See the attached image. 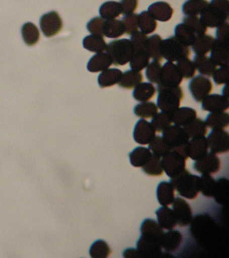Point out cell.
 Masks as SVG:
<instances>
[{"mask_svg":"<svg viewBox=\"0 0 229 258\" xmlns=\"http://www.w3.org/2000/svg\"><path fill=\"white\" fill-rule=\"evenodd\" d=\"M149 144L148 149L152 152L154 155L160 159L172 151V148L169 146L168 143L165 141L163 137L160 136H156L155 138Z\"/></svg>","mask_w":229,"mask_h":258,"instance_id":"cell-41","label":"cell"},{"mask_svg":"<svg viewBox=\"0 0 229 258\" xmlns=\"http://www.w3.org/2000/svg\"><path fill=\"white\" fill-rule=\"evenodd\" d=\"M206 0H188L182 7V11L186 16H197L203 12L209 5Z\"/></svg>","mask_w":229,"mask_h":258,"instance_id":"cell-35","label":"cell"},{"mask_svg":"<svg viewBox=\"0 0 229 258\" xmlns=\"http://www.w3.org/2000/svg\"><path fill=\"white\" fill-rule=\"evenodd\" d=\"M183 79L177 66L173 62L168 61L161 69V81L159 84L168 87H175L181 84Z\"/></svg>","mask_w":229,"mask_h":258,"instance_id":"cell-12","label":"cell"},{"mask_svg":"<svg viewBox=\"0 0 229 258\" xmlns=\"http://www.w3.org/2000/svg\"><path fill=\"white\" fill-rule=\"evenodd\" d=\"M40 27L46 37H51L61 31L63 22L59 14L55 11H52L41 17Z\"/></svg>","mask_w":229,"mask_h":258,"instance_id":"cell-11","label":"cell"},{"mask_svg":"<svg viewBox=\"0 0 229 258\" xmlns=\"http://www.w3.org/2000/svg\"><path fill=\"white\" fill-rule=\"evenodd\" d=\"M193 62L200 74L206 76L212 77L217 69V66L212 61L210 57L205 55L196 54Z\"/></svg>","mask_w":229,"mask_h":258,"instance_id":"cell-29","label":"cell"},{"mask_svg":"<svg viewBox=\"0 0 229 258\" xmlns=\"http://www.w3.org/2000/svg\"><path fill=\"white\" fill-rule=\"evenodd\" d=\"M163 138L168 143L172 150L179 152L185 157L186 147L190 138L183 127L178 125H170L163 131Z\"/></svg>","mask_w":229,"mask_h":258,"instance_id":"cell-5","label":"cell"},{"mask_svg":"<svg viewBox=\"0 0 229 258\" xmlns=\"http://www.w3.org/2000/svg\"><path fill=\"white\" fill-rule=\"evenodd\" d=\"M99 13L104 20H113L122 13L121 4L114 1L106 2L101 6Z\"/></svg>","mask_w":229,"mask_h":258,"instance_id":"cell-36","label":"cell"},{"mask_svg":"<svg viewBox=\"0 0 229 258\" xmlns=\"http://www.w3.org/2000/svg\"><path fill=\"white\" fill-rule=\"evenodd\" d=\"M220 161L216 154L208 152L202 159L193 164V169L201 174H215L220 169Z\"/></svg>","mask_w":229,"mask_h":258,"instance_id":"cell-13","label":"cell"},{"mask_svg":"<svg viewBox=\"0 0 229 258\" xmlns=\"http://www.w3.org/2000/svg\"><path fill=\"white\" fill-rule=\"evenodd\" d=\"M112 61L108 53L101 52L94 55L88 62L87 68L91 73L104 71L112 66Z\"/></svg>","mask_w":229,"mask_h":258,"instance_id":"cell-24","label":"cell"},{"mask_svg":"<svg viewBox=\"0 0 229 258\" xmlns=\"http://www.w3.org/2000/svg\"><path fill=\"white\" fill-rule=\"evenodd\" d=\"M156 131L151 123L144 119H140L135 125L133 131V138L138 144L147 145L155 138Z\"/></svg>","mask_w":229,"mask_h":258,"instance_id":"cell-16","label":"cell"},{"mask_svg":"<svg viewBox=\"0 0 229 258\" xmlns=\"http://www.w3.org/2000/svg\"><path fill=\"white\" fill-rule=\"evenodd\" d=\"M174 187L170 182L163 181L158 185L157 190V199L160 204L163 207L172 205L175 199Z\"/></svg>","mask_w":229,"mask_h":258,"instance_id":"cell-22","label":"cell"},{"mask_svg":"<svg viewBox=\"0 0 229 258\" xmlns=\"http://www.w3.org/2000/svg\"><path fill=\"white\" fill-rule=\"evenodd\" d=\"M199 182L200 177L191 174L186 169L170 179V183L174 186L178 195L189 200L196 199L198 197L200 192Z\"/></svg>","mask_w":229,"mask_h":258,"instance_id":"cell-2","label":"cell"},{"mask_svg":"<svg viewBox=\"0 0 229 258\" xmlns=\"http://www.w3.org/2000/svg\"><path fill=\"white\" fill-rule=\"evenodd\" d=\"M125 33V28L121 20H106L103 27V35L108 38L115 39Z\"/></svg>","mask_w":229,"mask_h":258,"instance_id":"cell-32","label":"cell"},{"mask_svg":"<svg viewBox=\"0 0 229 258\" xmlns=\"http://www.w3.org/2000/svg\"><path fill=\"white\" fill-rule=\"evenodd\" d=\"M156 214L159 224L163 229L172 230L177 225V220L172 209L163 206L156 212Z\"/></svg>","mask_w":229,"mask_h":258,"instance_id":"cell-23","label":"cell"},{"mask_svg":"<svg viewBox=\"0 0 229 258\" xmlns=\"http://www.w3.org/2000/svg\"><path fill=\"white\" fill-rule=\"evenodd\" d=\"M176 66L179 70L180 74L186 79L193 78L196 74V69L194 63L188 58L179 60L177 61Z\"/></svg>","mask_w":229,"mask_h":258,"instance_id":"cell-51","label":"cell"},{"mask_svg":"<svg viewBox=\"0 0 229 258\" xmlns=\"http://www.w3.org/2000/svg\"><path fill=\"white\" fill-rule=\"evenodd\" d=\"M183 128L190 139L200 136H205L207 133L205 122L201 118H195L190 123L184 126Z\"/></svg>","mask_w":229,"mask_h":258,"instance_id":"cell-39","label":"cell"},{"mask_svg":"<svg viewBox=\"0 0 229 258\" xmlns=\"http://www.w3.org/2000/svg\"><path fill=\"white\" fill-rule=\"evenodd\" d=\"M148 37L142 32L137 31L132 34L131 37V42L134 47V52L143 51L145 50Z\"/></svg>","mask_w":229,"mask_h":258,"instance_id":"cell-54","label":"cell"},{"mask_svg":"<svg viewBox=\"0 0 229 258\" xmlns=\"http://www.w3.org/2000/svg\"><path fill=\"white\" fill-rule=\"evenodd\" d=\"M138 15L135 13L125 15L122 19V23L125 28V33L131 35L138 31Z\"/></svg>","mask_w":229,"mask_h":258,"instance_id":"cell-53","label":"cell"},{"mask_svg":"<svg viewBox=\"0 0 229 258\" xmlns=\"http://www.w3.org/2000/svg\"><path fill=\"white\" fill-rule=\"evenodd\" d=\"M228 31L229 24L228 22H225L222 25L217 27L215 31V40L223 44H228Z\"/></svg>","mask_w":229,"mask_h":258,"instance_id":"cell-57","label":"cell"},{"mask_svg":"<svg viewBox=\"0 0 229 258\" xmlns=\"http://www.w3.org/2000/svg\"><path fill=\"white\" fill-rule=\"evenodd\" d=\"M157 89L150 83H140L135 87L133 97L140 102H146L155 97Z\"/></svg>","mask_w":229,"mask_h":258,"instance_id":"cell-30","label":"cell"},{"mask_svg":"<svg viewBox=\"0 0 229 258\" xmlns=\"http://www.w3.org/2000/svg\"><path fill=\"white\" fill-rule=\"evenodd\" d=\"M202 102V110L210 112H223L229 107L228 99L217 94L208 95Z\"/></svg>","mask_w":229,"mask_h":258,"instance_id":"cell-17","label":"cell"},{"mask_svg":"<svg viewBox=\"0 0 229 258\" xmlns=\"http://www.w3.org/2000/svg\"><path fill=\"white\" fill-rule=\"evenodd\" d=\"M228 180L221 178L215 181L213 197L215 202L219 205H225L228 202Z\"/></svg>","mask_w":229,"mask_h":258,"instance_id":"cell-37","label":"cell"},{"mask_svg":"<svg viewBox=\"0 0 229 258\" xmlns=\"http://www.w3.org/2000/svg\"><path fill=\"white\" fill-rule=\"evenodd\" d=\"M163 39L159 35H154L147 39L145 51L149 57L155 61H161L163 60L161 54V43Z\"/></svg>","mask_w":229,"mask_h":258,"instance_id":"cell-34","label":"cell"},{"mask_svg":"<svg viewBox=\"0 0 229 258\" xmlns=\"http://www.w3.org/2000/svg\"><path fill=\"white\" fill-rule=\"evenodd\" d=\"M161 240L157 237L141 235L137 242V249L142 257H160L163 254Z\"/></svg>","mask_w":229,"mask_h":258,"instance_id":"cell-8","label":"cell"},{"mask_svg":"<svg viewBox=\"0 0 229 258\" xmlns=\"http://www.w3.org/2000/svg\"><path fill=\"white\" fill-rule=\"evenodd\" d=\"M157 106L162 112L172 114L180 107L183 99V91L179 86L168 87L158 84Z\"/></svg>","mask_w":229,"mask_h":258,"instance_id":"cell-3","label":"cell"},{"mask_svg":"<svg viewBox=\"0 0 229 258\" xmlns=\"http://www.w3.org/2000/svg\"><path fill=\"white\" fill-rule=\"evenodd\" d=\"M228 44H223L215 40L211 50L210 59L216 66L220 67H228Z\"/></svg>","mask_w":229,"mask_h":258,"instance_id":"cell-19","label":"cell"},{"mask_svg":"<svg viewBox=\"0 0 229 258\" xmlns=\"http://www.w3.org/2000/svg\"><path fill=\"white\" fill-rule=\"evenodd\" d=\"M183 22L196 36L204 35L207 30L205 24L197 16H186L183 19Z\"/></svg>","mask_w":229,"mask_h":258,"instance_id":"cell-47","label":"cell"},{"mask_svg":"<svg viewBox=\"0 0 229 258\" xmlns=\"http://www.w3.org/2000/svg\"><path fill=\"white\" fill-rule=\"evenodd\" d=\"M147 67L145 75L147 80L153 84H159L161 81V69H162L161 64L159 61L154 60Z\"/></svg>","mask_w":229,"mask_h":258,"instance_id":"cell-52","label":"cell"},{"mask_svg":"<svg viewBox=\"0 0 229 258\" xmlns=\"http://www.w3.org/2000/svg\"><path fill=\"white\" fill-rule=\"evenodd\" d=\"M213 80L217 85L226 84L228 83V67H221L215 70L213 75Z\"/></svg>","mask_w":229,"mask_h":258,"instance_id":"cell-56","label":"cell"},{"mask_svg":"<svg viewBox=\"0 0 229 258\" xmlns=\"http://www.w3.org/2000/svg\"><path fill=\"white\" fill-rule=\"evenodd\" d=\"M83 45L86 50L95 53H101L106 51L107 45L103 36L89 35L83 41Z\"/></svg>","mask_w":229,"mask_h":258,"instance_id":"cell-31","label":"cell"},{"mask_svg":"<svg viewBox=\"0 0 229 258\" xmlns=\"http://www.w3.org/2000/svg\"><path fill=\"white\" fill-rule=\"evenodd\" d=\"M123 257L127 258H138L142 257V254L138 249L135 248H127L123 251Z\"/></svg>","mask_w":229,"mask_h":258,"instance_id":"cell-59","label":"cell"},{"mask_svg":"<svg viewBox=\"0 0 229 258\" xmlns=\"http://www.w3.org/2000/svg\"><path fill=\"white\" fill-rule=\"evenodd\" d=\"M22 35L24 42L29 46H33L38 42L40 33L37 26L33 23H26L22 26Z\"/></svg>","mask_w":229,"mask_h":258,"instance_id":"cell-42","label":"cell"},{"mask_svg":"<svg viewBox=\"0 0 229 258\" xmlns=\"http://www.w3.org/2000/svg\"><path fill=\"white\" fill-rule=\"evenodd\" d=\"M142 80L143 77L140 72L131 70L122 74L121 80L118 84L120 87L125 88V89H131L140 84Z\"/></svg>","mask_w":229,"mask_h":258,"instance_id":"cell-33","label":"cell"},{"mask_svg":"<svg viewBox=\"0 0 229 258\" xmlns=\"http://www.w3.org/2000/svg\"><path fill=\"white\" fill-rule=\"evenodd\" d=\"M152 155L153 154L149 149L144 147H138L129 153V161L132 166L142 167L149 161Z\"/></svg>","mask_w":229,"mask_h":258,"instance_id":"cell-26","label":"cell"},{"mask_svg":"<svg viewBox=\"0 0 229 258\" xmlns=\"http://www.w3.org/2000/svg\"><path fill=\"white\" fill-rule=\"evenodd\" d=\"M172 207L177 224L180 227H186L190 224L192 220L193 213L190 205L185 199L176 198L172 203Z\"/></svg>","mask_w":229,"mask_h":258,"instance_id":"cell-15","label":"cell"},{"mask_svg":"<svg viewBox=\"0 0 229 258\" xmlns=\"http://www.w3.org/2000/svg\"><path fill=\"white\" fill-rule=\"evenodd\" d=\"M183 240V234L179 231L172 229L163 233L161 240V246L167 252H174L179 248Z\"/></svg>","mask_w":229,"mask_h":258,"instance_id":"cell-20","label":"cell"},{"mask_svg":"<svg viewBox=\"0 0 229 258\" xmlns=\"http://www.w3.org/2000/svg\"><path fill=\"white\" fill-rule=\"evenodd\" d=\"M215 181L216 180L210 176V174H202V176L200 177V182H199L200 191L204 197H213Z\"/></svg>","mask_w":229,"mask_h":258,"instance_id":"cell-49","label":"cell"},{"mask_svg":"<svg viewBox=\"0 0 229 258\" xmlns=\"http://www.w3.org/2000/svg\"><path fill=\"white\" fill-rule=\"evenodd\" d=\"M206 126L212 130L224 129L228 127L229 115L228 113L223 112H211L206 116L205 120Z\"/></svg>","mask_w":229,"mask_h":258,"instance_id":"cell-27","label":"cell"},{"mask_svg":"<svg viewBox=\"0 0 229 258\" xmlns=\"http://www.w3.org/2000/svg\"><path fill=\"white\" fill-rule=\"evenodd\" d=\"M148 12L156 20L165 22L172 19L174 9L168 3L158 2L149 6Z\"/></svg>","mask_w":229,"mask_h":258,"instance_id":"cell-18","label":"cell"},{"mask_svg":"<svg viewBox=\"0 0 229 258\" xmlns=\"http://www.w3.org/2000/svg\"><path fill=\"white\" fill-rule=\"evenodd\" d=\"M138 28L142 33L147 35L156 31L157 22L155 19L149 14L148 11H142L138 16Z\"/></svg>","mask_w":229,"mask_h":258,"instance_id":"cell-43","label":"cell"},{"mask_svg":"<svg viewBox=\"0 0 229 258\" xmlns=\"http://www.w3.org/2000/svg\"><path fill=\"white\" fill-rule=\"evenodd\" d=\"M206 139L209 148L213 153L221 154L228 152V133L224 130H213Z\"/></svg>","mask_w":229,"mask_h":258,"instance_id":"cell-10","label":"cell"},{"mask_svg":"<svg viewBox=\"0 0 229 258\" xmlns=\"http://www.w3.org/2000/svg\"><path fill=\"white\" fill-rule=\"evenodd\" d=\"M122 13L124 15L134 13L138 7V0H121Z\"/></svg>","mask_w":229,"mask_h":258,"instance_id":"cell-58","label":"cell"},{"mask_svg":"<svg viewBox=\"0 0 229 258\" xmlns=\"http://www.w3.org/2000/svg\"><path fill=\"white\" fill-rule=\"evenodd\" d=\"M172 123L171 114L164 112L157 113L152 118L151 122V125L158 133H161L164 131L167 127L170 126Z\"/></svg>","mask_w":229,"mask_h":258,"instance_id":"cell-50","label":"cell"},{"mask_svg":"<svg viewBox=\"0 0 229 258\" xmlns=\"http://www.w3.org/2000/svg\"><path fill=\"white\" fill-rule=\"evenodd\" d=\"M228 0H211L200 14V20L206 27L217 28L228 19Z\"/></svg>","mask_w":229,"mask_h":258,"instance_id":"cell-1","label":"cell"},{"mask_svg":"<svg viewBox=\"0 0 229 258\" xmlns=\"http://www.w3.org/2000/svg\"><path fill=\"white\" fill-rule=\"evenodd\" d=\"M140 232H141V235L157 237V238L161 239L163 233H164V231L159 223H157L155 220L147 218L142 222L141 226H140Z\"/></svg>","mask_w":229,"mask_h":258,"instance_id":"cell-40","label":"cell"},{"mask_svg":"<svg viewBox=\"0 0 229 258\" xmlns=\"http://www.w3.org/2000/svg\"><path fill=\"white\" fill-rule=\"evenodd\" d=\"M142 171H143L145 174L149 175V176H162L164 170H163V169L161 159L153 154L149 161L142 167Z\"/></svg>","mask_w":229,"mask_h":258,"instance_id":"cell-48","label":"cell"},{"mask_svg":"<svg viewBox=\"0 0 229 258\" xmlns=\"http://www.w3.org/2000/svg\"><path fill=\"white\" fill-rule=\"evenodd\" d=\"M222 94L224 97H226V99H228L229 93H228V84H226V86H224V89L222 90Z\"/></svg>","mask_w":229,"mask_h":258,"instance_id":"cell-60","label":"cell"},{"mask_svg":"<svg viewBox=\"0 0 229 258\" xmlns=\"http://www.w3.org/2000/svg\"><path fill=\"white\" fill-rule=\"evenodd\" d=\"M215 41V39L211 35H206L205 34L197 35L194 42L191 46L193 52L199 55H205L211 51Z\"/></svg>","mask_w":229,"mask_h":258,"instance_id":"cell-25","label":"cell"},{"mask_svg":"<svg viewBox=\"0 0 229 258\" xmlns=\"http://www.w3.org/2000/svg\"><path fill=\"white\" fill-rule=\"evenodd\" d=\"M175 37L182 44L189 47L192 46L196 35L190 28L183 23L176 26Z\"/></svg>","mask_w":229,"mask_h":258,"instance_id":"cell-38","label":"cell"},{"mask_svg":"<svg viewBox=\"0 0 229 258\" xmlns=\"http://www.w3.org/2000/svg\"><path fill=\"white\" fill-rule=\"evenodd\" d=\"M161 54L168 61H178L188 58L191 54L190 49L182 44L176 37H170L162 41Z\"/></svg>","mask_w":229,"mask_h":258,"instance_id":"cell-6","label":"cell"},{"mask_svg":"<svg viewBox=\"0 0 229 258\" xmlns=\"http://www.w3.org/2000/svg\"><path fill=\"white\" fill-rule=\"evenodd\" d=\"M90 255L93 258H106L111 254L108 243L103 240L95 241L90 248Z\"/></svg>","mask_w":229,"mask_h":258,"instance_id":"cell-46","label":"cell"},{"mask_svg":"<svg viewBox=\"0 0 229 258\" xmlns=\"http://www.w3.org/2000/svg\"><path fill=\"white\" fill-rule=\"evenodd\" d=\"M197 116L196 111L191 107H178L171 114L172 123L176 125L184 127L195 119Z\"/></svg>","mask_w":229,"mask_h":258,"instance_id":"cell-21","label":"cell"},{"mask_svg":"<svg viewBox=\"0 0 229 258\" xmlns=\"http://www.w3.org/2000/svg\"><path fill=\"white\" fill-rule=\"evenodd\" d=\"M159 107L153 102H142L134 107V112L138 117L153 118L157 114Z\"/></svg>","mask_w":229,"mask_h":258,"instance_id":"cell-44","label":"cell"},{"mask_svg":"<svg viewBox=\"0 0 229 258\" xmlns=\"http://www.w3.org/2000/svg\"><path fill=\"white\" fill-rule=\"evenodd\" d=\"M150 57L145 50L134 52L131 56L130 67L135 71H141L149 65Z\"/></svg>","mask_w":229,"mask_h":258,"instance_id":"cell-45","label":"cell"},{"mask_svg":"<svg viewBox=\"0 0 229 258\" xmlns=\"http://www.w3.org/2000/svg\"><path fill=\"white\" fill-rule=\"evenodd\" d=\"M209 146L205 136L193 137L189 140L186 147L187 157L196 161L202 159L208 153Z\"/></svg>","mask_w":229,"mask_h":258,"instance_id":"cell-14","label":"cell"},{"mask_svg":"<svg viewBox=\"0 0 229 258\" xmlns=\"http://www.w3.org/2000/svg\"><path fill=\"white\" fill-rule=\"evenodd\" d=\"M107 53L115 66H124L130 61L134 50L129 39H122L112 41L107 46Z\"/></svg>","mask_w":229,"mask_h":258,"instance_id":"cell-4","label":"cell"},{"mask_svg":"<svg viewBox=\"0 0 229 258\" xmlns=\"http://www.w3.org/2000/svg\"><path fill=\"white\" fill-rule=\"evenodd\" d=\"M122 72L119 69H111L105 70L99 75L98 83L101 88H108L118 84L121 80Z\"/></svg>","mask_w":229,"mask_h":258,"instance_id":"cell-28","label":"cell"},{"mask_svg":"<svg viewBox=\"0 0 229 258\" xmlns=\"http://www.w3.org/2000/svg\"><path fill=\"white\" fill-rule=\"evenodd\" d=\"M189 89L193 99L197 102H202L211 93L213 85L207 77L198 75L189 82Z\"/></svg>","mask_w":229,"mask_h":258,"instance_id":"cell-9","label":"cell"},{"mask_svg":"<svg viewBox=\"0 0 229 258\" xmlns=\"http://www.w3.org/2000/svg\"><path fill=\"white\" fill-rule=\"evenodd\" d=\"M187 159V158L183 154L172 150L163 156V159L161 160L163 170L170 178L177 176L185 169Z\"/></svg>","mask_w":229,"mask_h":258,"instance_id":"cell-7","label":"cell"},{"mask_svg":"<svg viewBox=\"0 0 229 258\" xmlns=\"http://www.w3.org/2000/svg\"><path fill=\"white\" fill-rule=\"evenodd\" d=\"M105 21L106 20L99 17L92 19L87 24L88 31L93 35L103 36Z\"/></svg>","mask_w":229,"mask_h":258,"instance_id":"cell-55","label":"cell"}]
</instances>
